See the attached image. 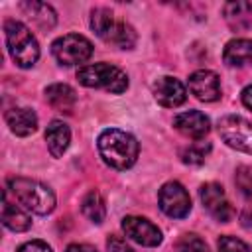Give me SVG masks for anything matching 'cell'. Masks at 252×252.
Instances as JSON below:
<instances>
[{
    "instance_id": "obj_1",
    "label": "cell",
    "mask_w": 252,
    "mask_h": 252,
    "mask_svg": "<svg viewBox=\"0 0 252 252\" xmlns=\"http://www.w3.org/2000/svg\"><path fill=\"white\" fill-rule=\"evenodd\" d=\"M96 146H98V154H100L102 161L114 169L132 167L136 163L138 152H140L136 138L124 130H118V128L102 130L98 140H96Z\"/></svg>"
},
{
    "instance_id": "obj_2",
    "label": "cell",
    "mask_w": 252,
    "mask_h": 252,
    "mask_svg": "<svg viewBox=\"0 0 252 252\" xmlns=\"http://www.w3.org/2000/svg\"><path fill=\"white\" fill-rule=\"evenodd\" d=\"M8 189L12 191L16 201L22 203V207L35 215H47L55 209V195L41 181L30 177H12L8 181Z\"/></svg>"
},
{
    "instance_id": "obj_3",
    "label": "cell",
    "mask_w": 252,
    "mask_h": 252,
    "mask_svg": "<svg viewBox=\"0 0 252 252\" xmlns=\"http://www.w3.org/2000/svg\"><path fill=\"white\" fill-rule=\"evenodd\" d=\"M91 28L100 39L120 49H132L136 45L134 28L122 20H116L114 14L106 8H94L91 12Z\"/></svg>"
},
{
    "instance_id": "obj_4",
    "label": "cell",
    "mask_w": 252,
    "mask_h": 252,
    "mask_svg": "<svg viewBox=\"0 0 252 252\" xmlns=\"http://www.w3.org/2000/svg\"><path fill=\"white\" fill-rule=\"evenodd\" d=\"M4 33H6L8 51L14 63L22 69L33 67L39 57V45L33 33L18 20H8L4 24Z\"/></svg>"
},
{
    "instance_id": "obj_5",
    "label": "cell",
    "mask_w": 252,
    "mask_h": 252,
    "mask_svg": "<svg viewBox=\"0 0 252 252\" xmlns=\"http://www.w3.org/2000/svg\"><path fill=\"white\" fill-rule=\"evenodd\" d=\"M77 79L81 85L89 89H102L114 94H120L128 89V77L122 69L110 63H93L85 65L77 71Z\"/></svg>"
},
{
    "instance_id": "obj_6",
    "label": "cell",
    "mask_w": 252,
    "mask_h": 252,
    "mask_svg": "<svg viewBox=\"0 0 252 252\" xmlns=\"http://www.w3.org/2000/svg\"><path fill=\"white\" fill-rule=\"evenodd\" d=\"M51 53L59 65L73 67L85 63L93 55V43L79 33H67L51 43Z\"/></svg>"
},
{
    "instance_id": "obj_7",
    "label": "cell",
    "mask_w": 252,
    "mask_h": 252,
    "mask_svg": "<svg viewBox=\"0 0 252 252\" xmlns=\"http://www.w3.org/2000/svg\"><path fill=\"white\" fill-rule=\"evenodd\" d=\"M217 130L219 136L226 142V146L244 154H252V122L246 120L244 116H236V114L222 116L217 124Z\"/></svg>"
},
{
    "instance_id": "obj_8",
    "label": "cell",
    "mask_w": 252,
    "mask_h": 252,
    "mask_svg": "<svg viewBox=\"0 0 252 252\" xmlns=\"http://www.w3.org/2000/svg\"><path fill=\"white\" fill-rule=\"evenodd\" d=\"M159 209L171 219H183L191 211V199L185 187L177 181H167L159 189Z\"/></svg>"
},
{
    "instance_id": "obj_9",
    "label": "cell",
    "mask_w": 252,
    "mask_h": 252,
    "mask_svg": "<svg viewBox=\"0 0 252 252\" xmlns=\"http://www.w3.org/2000/svg\"><path fill=\"white\" fill-rule=\"evenodd\" d=\"M199 197L209 215L219 222H228L234 217V209L224 195V189L219 183H205L199 189Z\"/></svg>"
},
{
    "instance_id": "obj_10",
    "label": "cell",
    "mask_w": 252,
    "mask_h": 252,
    "mask_svg": "<svg viewBox=\"0 0 252 252\" xmlns=\"http://www.w3.org/2000/svg\"><path fill=\"white\" fill-rule=\"evenodd\" d=\"M122 230L130 240H134L142 246H148V248H154V246L161 244V240H163L161 230L152 220H148L144 217H134V215L124 217Z\"/></svg>"
},
{
    "instance_id": "obj_11",
    "label": "cell",
    "mask_w": 252,
    "mask_h": 252,
    "mask_svg": "<svg viewBox=\"0 0 252 252\" xmlns=\"http://www.w3.org/2000/svg\"><path fill=\"white\" fill-rule=\"evenodd\" d=\"M189 91L195 98L203 102H213L220 96V81L219 75L209 69H199L189 77Z\"/></svg>"
},
{
    "instance_id": "obj_12",
    "label": "cell",
    "mask_w": 252,
    "mask_h": 252,
    "mask_svg": "<svg viewBox=\"0 0 252 252\" xmlns=\"http://www.w3.org/2000/svg\"><path fill=\"white\" fill-rule=\"evenodd\" d=\"M154 98L165 108H175V106H181L187 100V91H185V87L179 79L159 77L154 83Z\"/></svg>"
},
{
    "instance_id": "obj_13",
    "label": "cell",
    "mask_w": 252,
    "mask_h": 252,
    "mask_svg": "<svg viewBox=\"0 0 252 252\" xmlns=\"http://www.w3.org/2000/svg\"><path fill=\"white\" fill-rule=\"evenodd\" d=\"M173 126L177 132H181L183 136L191 140H203L211 130L209 118L199 110H187V112L177 114L173 118Z\"/></svg>"
},
{
    "instance_id": "obj_14",
    "label": "cell",
    "mask_w": 252,
    "mask_h": 252,
    "mask_svg": "<svg viewBox=\"0 0 252 252\" xmlns=\"http://www.w3.org/2000/svg\"><path fill=\"white\" fill-rule=\"evenodd\" d=\"M4 118H6V124L10 126V130L16 136L26 138V136H30L37 130V116L32 108H20V106L10 108Z\"/></svg>"
},
{
    "instance_id": "obj_15",
    "label": "cell",
    "mask_w": 252,
    "mask_h": 252,
    "mask_svg": "<svg viewBox=\"0 0 252 252\" xmlns=\"http://www.w3.org/2000/svg\"><path fill=\"white\" fill-rule=\"evenodd\" d=\"M45 142H47V148H49V154L53 158H61L67 148H69V142H71V130L65 122L61 120H51L45 128Z\"/></svg>"
},
{
    "instance_id": "obj_16",
    "label": "cell",
    "mask_w": 252,
    "mask_h": 252,
    "mask_svg": "<svg viewBox=\"0 0 252 252\" xmlns=\"http://www.w3.org/2000/svg\"><path fill=\"white\" fill-rule=\"evenodd\" d=\"M222 59L228 67H252V39H232L222 51Z\"/></svg>"
},
{
    "instance_id": "obj_17",
    "label": "cell",
    "mask_w": 252,
    "mask_h": 252,
    "mask_svg": "<svg viewBox=\"0 0 252 252\" xmlns=\"http://www.w3.org/2000/svg\"><path fill=\"white\" fill-rule=\"evenodd\" d=\"M45 100L59 112H71L77 102V93L65 83H53L45 89Z\"/></svg>"
},
{
    "instance_id": "obj_18",
    "label": "cell",
    "mask_w": 252,
    "mask_h": 252,
    "mask_svg": "<svg viewBox=\"0 0 252 252\" xmlns=\"http://www.w3.org/2000/svg\"><path fill=\"white\" fill-rule=\"evenodd\" d=\"M222 14H224V20L226 24L240 32V30H246L252 22V4L250 2H226L224 8H222Z\"/></svg>"
},
{
    "instance_id": "obj_19",
    "label": "cell",
    "mask_w": 252,
    "mask_h": 252,
    "mask_svg": "<svg viewBox=\"0 0 252 252\" xmlns=\"http://www.w3.org/2000/svg\"><path fill=\"white\" fill-rule=\"evenodd\" d=\"M2 222L6 228L14 230V232H24L32 226V217L20 207L10 203L8 199H4V207H2Z\"/></svg>"
},
{
    "instance_id": "obj_20",
    "label": "cell",
    "mask_w": 252,
    "mask_h": 252,
    "mask_svg": "<svg viewBox=\"0 0 252 252\" xmlns=\"http://www.w3.org/2000/svg\"><path fill=\"white\" fill-rule=\"evenodd\" d=\"M20 8L24 10V14L28 18H32L33 24H37L43 30H49L55 26V12L51 6L43 4V2H22Z\"/></svg>"
},
{
    "instance_id": "obj_21",
    "label": "cell",
    "mask_w": 252,
    "mask_h": 252,
    "mask_svg": "<svg viewBox=\"0 0 252 252\" xmlns=\"http://www.w3.org/2000/svg\"><path fill=\"white\" fill-rule=\"evenodd\" d=\"M81 211L83 215L94 222V224H100L106 217V205H104V199L98 191H89L85 197H83V203H81Z\"/></svg>"
},
{
    "instance_id": "obj_22",
    "label": "cell",
    "mask_w": 252,
    "mask_h": 252,
    "mask_svg": "<svg viewBox=\"0 0 252 252\" xmlns=\"http://www.w3.org/2000/svg\"><path fill=\"white\" fill-rule=\"evenodd\" d=\"M209 152H211V144L197 140V142H193L181 150V161L187 165H201V163H205Z\"/></svg>"
},
{
    "instance_id": "obj_23",
    "label": "cell",
    "mask_w": 252,
    "mask_h": 252,
    "mask_svg": "<svg viewBox=\"0 0 252 252\" xmlns=\"http://www.w3.org/2000/svg\"><path fill=\"white\" fill-rule=\"evenodd\" d=\"M177 252H209V248L201 236L189 232L177 240Z\"/></svg>"
},
{
    "instance_id": "obj_24",
    "label": "cell",
    "mask_w": 252,
    "mask_h": 252,
    "mask_svg": "<svg viewBox=\"0 0 252 252\" xmlns=\"http://www.w3.org/2000/svg\"><path fill=\"white\" fill-rule=\"evenodd\" d=\"M217 246H219V252H252L246 242H242L236 236H228V234L220 236Z\"/></svg>"
},
{
    "instance_id": "obj_25",
    "label": "cell",
    "mask_w": 252,
    "mask_h": 252,
    "mask_svg": "<svg viewBox=\"0 0 252 252\" xmlns=\"http://www.w3.org/2000/svg\"><path fill=\"white\" fill-rule=\"evenodd\" d=\"M236 185L242 191V195H252V169L250 167H238L236 171Z\"/></svg>"
},
{
    "instance_id": "obj_26",
    "label": "cell",
    "mask_w": 252,
    "mask_h": 252,
    "mask_svg": "<svg viewBox=\"0 0 252 252\" xmlns=\"http://www.w3.org/2000/svg\"><path fill=\"white\" fill-rule=\"evenodd\" d=\"M106 250L108 252H134L132 246L118 234H110L108 240H106Z\"/></svg>"
},
{
    "instance_id": "obj_27",
    "label": "cell",
    "mask_w": 252,
    "mask_h": 252,
    "mask_svg": "<svg viewBox=\"0 0 252 252\" xmlns=\"http://www.w3.org/2000/svg\"><path fill=\"white\" fill-rule=\"evenodd\" d=\"M18 252H53L51 246L43 240H30L18 248Z\"/></svg>"
},
{
    "instance_id": "obj_28",
    "label": "cell",
    "mask_w": 252,
    "mask_h": 252,
    "mask_svg": "<svg viewBox=\"0 0 252 252\" xmlns=\"http://www.w3.org/2000/svg\"><path fill=\"white\" fill-rule=\"evenodd\" d=\"M65 252H96V248L91 244H69Z\"/></svg>"
},
{
    "instance_id": "obj_29",
    "label": "cell",
    "mask_w": 252,
    "mask_h": 252,
    "mask_svg": "<svg viewBox=\"0 0 252 252\" xmlns=\"http://www.w3.org/2000/svg\"><path fill=\"white\" fill-rule=\"evenodd\" d=\"M242 104L252 110V85H248V87L242 91Z\"/></svg>"
},
{
    "instance_id": "obj_30",
    "label": "cell",
    "mask_w": 252,
    "mask_h": 252,
    "mask_svg": "<svg viewBox=\"0 0 252 252\" xmlns=\"http://www.w3.org/2000/svg\"><path fill=\"white\" fill-rule=\"evenodd\" d=\"M240 220H242V226H252V209L250 207L240 215Z\"/></svg>"
}]
</instances>
